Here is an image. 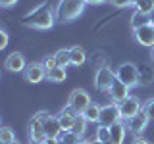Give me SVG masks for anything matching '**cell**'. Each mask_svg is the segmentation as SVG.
I'll use <instances>...</instances> for the list:
<instances>
[{"label":"cell","mask_w":154,"mask_h":144,"mask_svg":"<svg viewBox=\"0 0 154 144\" xmlns=\"http://www.w3.org/2000/svg\"><path fill=\"white\" fill-rule=\"evenodd\" d=\"M94 140L102 142V144H110V127H104V125H98L96 129V136Z\"/></svg>","instance_id":"obj_23"},{"label":"cell","mask_w":154,"mask_h":144,"mask_svg":"<svg viewBox=\"0 0 154 144\" xmlns=\"http://www.w3.org/2000/svg\"><path fill=\"white\" fill-rule=\"evenodd\" d=\"M148 23H150V16H144V14H141V12L135 10V14L131 16V27H133V31H135V29H139V27L148 25Z\"/></svg>","instance_id":"obj_21"},{"label":"cell","mask_w":154,"mask_h":144,"mask_svg":"<svg viewBox=\"0 0 154 144\" xmlns=\"http://www.w3.org/2000/svg\"><path fill=\"white\" fill-rule=\"evenodd\" d=\"M114 79H116V73L108 65H102V67H98V71H96V75H94V85H96L98 90L108 92L112 83H114Z\"/></svg>","instance_id":"obj_7"},{"label":"cell","mask_w":154,"mask_h":144,"mask_svg":"<svg viewBox=\"0 0 154 144\" xmlns=\"http://www.w3.org/2000/svg\"><path fill=\"white\" fill-rule=\"evenodd\" d=\"M87 6L85 0H60L56 6V21L60 23H69L77 19L83 14V10Z\"/></svg>","instance_id":"obj_2"},{"label":"cell","mask_w":154,"mask_h":144,"mask_svg":"<svg viewBox=\"0 0 154 144\" xmlns=\"http://www.w3.org/2000/svg\"><path fill=\"white\" fill-rule=\"evenodd\" d=\"M87 123H89V121H87L83 115H77V117H75V123H73V129H71V131H73L75 134H79V136H83Z\"/></svg>","instance_id":"obj_25"},{"label":"cell","mask_w":154,"mask_h":144,"mask_svg":"<svg viewBox=\"0 0 154 144\" xmlns=\"http://www.w3.org/2000/svg\"><path fill=\"white\" fill-rule=\"evenodd\" d=\"M154 81V69L148 65H139V85H150Z\"/></svg>","instance_id":"obj_17"},{"label":"cell","mask_w":154,"mask_h":144,"mask_svg":"<svg viewBox=\"0 0 154 144\" xmlns=\"http://www.w3.org/2000/svg\"><path fill=\"white\" fill-rule=\"evenodd\" d=\"M122 121V112H119L118 104H106L100 108V125L104 127H112V125Z\"/></svg>","instance_id":"obj_6"},{"label":"cell","mask_w":154,"mask_h":144,"mask_svg":"<svg viewBox=\"0 0 154 144\" xmlns=\"http://www.w3.org/2000/svg\"><path fill=\"white\" fill-rule=\"evenodd\" d=\"M135 10L144 16H150L154 12V0H135Z\"/></svg>","instance_id":"obj_22"},{"label":"cell","mask_w":154,"mask_h":144,"mask_svg":"<svg viewBox=\"0 0 154 144\" xmlns=\"http://www.w3.org/2000/svg\"><path fill=\"white\" fill-rule=\"evenodd\" d=\"M23 75H25L27 83L37 85V83H41L42 79H46V67L42 65V62H35V64L27 65V69L23 71Z\"/></svg>","instance_id":"obj_8"},{"label":"cell","mask_w":154,"mask_h":144,"mask_svg":"<svg viewBox=\"0 0 154 144\" xmlns=\"http://www.w3.org/2000/svg\"><path fill=\"white\" fill-rule=\"evenodd\" d=\"M42 65L46 67V71H50V69H54V67H58V62H56L54 54H52V56H46L45 60H42Z\"/></svg>","instance_id":"obj_28"},{"label":"cell","mask_w":154,"mask_h":144,"mask_svg":"<svg viewBox=\"0 0 154 144\" xmlns=\"http://www.w3.org/2000/svg\"><path fill=\"white\" fill-rule=\"evenodd\" d=\"M46 81L48 83H64L66 81V69L64 67H54L46 71Z\"/></svg>","instance_id":"obj_18"},{"label":"cell","mask_w":154,"mask_h":144,"mask_svg":"<svg viewBox=\"0 0 154 144\" xmlns=\"http://www.w3.org/2000/svg\"><path fill=\"white\" fill-rule=\"evenodd\" d=\"M54 58L58 62V67H66L71 65V60H69V48H60L58 52H54Z\"/></svg>","instance_id":"obj_20"},{"label":"cell","mask_w":154,"mask_h":144,"mask_svg":"<svg viewBox=\"0 0 154 144\" xmlns=\"http://www.w3.org/2000/svg\"><path fill=\"white\" fill-rule=\"evenodd\" d=\"M129 88H131V86H127L116 77L112 86H110V90H108V94H110V98L114 100V104H122L125 98H129Z\"/></svg>","instance_id":"obj_9"},{"label":"cell","mask_w":154,"mask_h":144,"mask_svg":"<svg viewBox=\"0 0 154 144\" xmlns=\"http://www.w3.org/2000/svg\"><path fill=\"white\" fill-rule=\"evenodd\" d=\"M62 113H66V115H71V117H77V115H81V113H77L71 106H66L64 110H62Z\"/></svg>","instance_id":"obj_31"},{"label":"cell","mask_w":154,"mask_h":144,"mask_svg":"<svg viewBox=\"0 0 154 144\" xmlns=\"http://www.w3.org/2000/svg\"><path fill=\"white\" fill-rule=\"evenodd\" d=\"M119 106V112H122V119H131L135 117L139 112H141V102H139L137 98H133V96H129V98H125Z\"/></svg>","instance_id":"obj_11"},{"label":"cell","mask_w":154,"mask_h":144,"mask_svg":"<svg viewBox=\"0 0 154 144\" xmlns=\"http://www.w3.org/2000/svg\"><path fill=\"white\" fill-rule=\"evenodd\" d=\"M79 144H93V142H89V140H81Z\"/></svg>","instance_id":"obj_37"},{"label":"cell","mask_w":154,"mask_h":144,"mask_svg":"<svg viewBox=\"0 0 154 144\" xmlns=\"http://www.w3.org/2000/svg\"><path fill=\"white\" fill-rule=\"evenodd\" d=\"M133 144H148V140H144V138H141V136H137L133 140Z\"/></svg>","instance_id":"obj_34"},{"label":"cell","mask_w":154,"mask_h":144,"mask_svg":"<svg viewBox=\"0 0 154 144\" xmlns=\"http://www.w3.org/2000/svg\"><path fill=\"white\" fill-rule=\"evenodd\" d=\"M6 46H8V33L0 31V48H6Z\"/></svg>","instance_id":"obj_30"},{"label":"cell","mask_w":154,"mask_h":144,"mask_svg":"<svg viewBox=\"0 0 154 144\" xmlns=\"http://www.w3.org/2000/svg\"><path fill=\"white\" fill-rule=\"evenodd\" d=\"M6 69L12 71V73L25 71V69H27V64H25V58H23V54H19V52H14V54H10L8 60H6Z\"/></svg>","instance_id":"obj_14"},{"label":"cell","mask_w":154,"mask_h":144,"mask_svg":"<svg viewBox=\"0 0 154 144\" xmlns=\"http://www.w3.org/2000/svg\"><path fill=\"white\" fill-rule=\"evenodd\" d=\"M116 77L127 86H135V85H139V67L135 64H131V62H125V64H122L118 67Z\"/></svg>","instance_id":"obj_4"},{"label":"cell","mask_w":154,"mask_h":144,"mask_svg":"<svg viewBox=\"0 0 154 144\" xmlns=\"http://www.w3.org/2000/svg\"><path fill=\"white\" fill-rule=\"evenodd\" d=\"M69 60H71V65L79 67L87 62V52L81 46H71L69 48Z\"/></svg>","instance_id":"obj_16"},{"label":"cell","mask_w":154,"mask_h":144,"mask_svg":"<svg viewBox=\"0 0 154 144\" xmlns=\"http://www.w3.org/2000/svg\"><path fill=\"white\" fill-rule=\"evenodd\" d=\"M150 50H152V60H154V46H152V48H150Z\"/></svg>","instance_id":"obj_38"},{"label":"cell","mask_w":154,"mask_h":144,"mask_svg":"<svg viewBox=\"0 0 154 144\" xmlns=\"http://www.w3.org/2000/svg\"><path fill=\"white\" fill-rule=\"evenodd\" d=\"M35 144H58V140H54V138H46L45 142H35Z\"/></svg>","instance_id":"obj_35"},{"label":"cell","mask_w":154,"mask_h":144,"mask_svg":"<svg viewBox=\"0 0 154 144\" xmlns=\"http://www.w3.org/2000/svg\"><path fill=\"white\" fill-rule=\"evenodd\" d=\"M21 23L38 31H46V29H52V25L56 23V14L48 8V4H38L35 10L27 12L21 17Z\"/></svg>","instance_id":"obj_1"},{"label":"cell","mask_w":154,"mask_h":144,"mask_svg":"<svg viewBox=\"0 0 154 144\" xmlns=\"http://www.w3.org/2000/svg\"><path fill=\"white\" fill-rule=\"evenodd\" d=\"M87 4H93V6H96V4H104L106 0H85Z\"/></svg>","instance_id":"obj_33"},{"label":"cell","mask_w":154,"mask_h":144,"mask_svg":"<svg viewBox=\"0 0 154 144\" xmlns=\"http://www.w3.org/2000/svg\"><path fill=\"white\" fill-rule=\"evenodd\" d=\"M127 125H123L122 121L116 123L110 127V144H123L125 140V134H127Z\"/></svg>","instance_id":"obj_15"},{"label":"cell","mask_w":154,"mask_h":144,"mask_svg":"<svg viewBox=\"0 0 154 144\" xmlns=\"http://www.w3.org/2000/svg\"><path fill=\"white\" fill-rule=\"evenodd\" d=\"M133 33H135V40H137L139 44H143V46H146V48H152L154 46V25H152V23L135 29Z\"/></svg>","instance_id":"obj_10"},{"label":"cell","mask_w":154,"mask_h":144,"mask_svg":"<svg viewBox=\"0 0 154 144\" xmlns=\"http://www.w3.org/2000/svg\"><path fill=\"white\" fill-rule=\"evenodd\" d=\"M46 112H38L33 115V119L29 121V140L33 144L35 142H45L46 140V133H45V119Z\"/></svg>","instance_id":"obj_3"},{"label":"cell","mask_w":154,"mask_h":144,"mask_svg":"<svg viewBox=\"0 0 154 144\" xmlns=\"http://www.w3.org/2000/svg\"><path fill=\"white\" fill-rule=\"evenodd\" d=\"M148 115H146V112L144 110H141L135 117H131V119H127V129L131 131L133 134H141L144 129H146V125H148Z\"/></svg>","instance_id":"obj_13"},{"label":"cell","mask_w":154,"mask_h":144,"mask_svg":"<svg viewBox=\"0 0 154 144\" xmlns=\"http://www.w3.org/2000/svg\"><path fill=\"white\" fill-rule=\"evenodd\" d=\"M150 23H152V25H154V12L150 14Z\"/></svg>","instance_id":"obj_36"},{"label":"cell","mask_w":154,"mask_h":144,"mask_svg":"<svg viewBox=\"0 0 154 144\" xmlns=\"http://www.w3.org/2000/svg\"><path fill=\"white\" fill-rule=\"evenodd\" d=\"M114 8H129V6H135V0H108Z\"/></svg>","instance_id":"obj_27"},{"label":"cell","mask_w":154,"mask_h":144,"mask_svg":"<svg viewBox=\"0 0 154 144\" xmlns=\"http://www.w3.org/2000/svg\"><path fill=\"white\" fill-rule=\"evenodd\" d=\"M12 144H19V142H17V140H16V142H12Z\"/></svg>","instance_id":"obj_40"},{"label":"cell","mask_w":154,"mask_h":144,"mask_svg":"<svg viewBox=\"0 0 154 144\" xmlns=\"http://www.w3.org/2000/svg\"><path fill=\"white\" fill-rule=\"evenodd\" d=\"M16 142V134L10 127H2L0 129V144H12Z\"/></svg>","instance_id":"obj_24"},{"label":"cell","mask_w":154,"mask_h":144,"mask_svg":"<svg viewBox=\"0 0 154 144\" xmlns=\"http://www.w3.org/2000/svg\"><path fill=\"white\" fill-rule=\"evenodd\" d=\"M81 115H83V117H85L89 123H98V121H100V108H98L96 104H91Z\"/></svg>","instance_id":"obj_19"},{"label":"cell","mask_w":154,"mask_h":144,"mask_svg":"<svg viewBox=\"0 0 154 144\" xmlns=\"http://www.w3.org/2000/svg\"><path fill=\"white\" fill-rule=\"evenodd\" d=\"M93 144H102V142H98V140H94V142H93Z\"/></svg>","instance_id":"obj_39"},{"label":"cell","mask_w":154,"mask_h":144,"mask_svg":"<svg viewBox=\"0 0 154 144\" xmlns=\"http://www.w3.org/2000/svg\"><path fill=\"white\" fill-rule=\"evenodd\" d=\"M45 133H46V138H54V140L60 138V134L64 133V129H62V123H60V117H58V115H50V113L46 115Z\"/></svg>","instance_id":"obj_12"},{"label":"cell","mask_w":154,"mask_h":144,"mask_svg":"<svg viewBox=\"0 0 154 144\" xmlns=\"http://www.w3.org/2000/svg\"><path fill=\"white\" fill-rule=\"evenodd\" d=\"M58 117H60V123H62V129H64V131H71V129H73L75 117H71V115H66V113H60Z\"/></svg>","instance_id":"obj_26"},{"label":"cell","mask_w":154,"mask_h":144,"mask_svg":"<svg viewBox=\"0 0 154 144\" xmlns=\"http://www.w3.org/2000/svg\"><path fill=\"white\" fill-rule=\"evenodd\" d=\"M143 110L146 112L148 119H150V121H154V98H152V100H148V102H146V106H144Z\"/></svg>","instance_id":"obj_29"},{"label":"cell","mask_w":154,"mask_h":144,"mask_svg":"<svg viewBox=\"0 0 154 144\" xmlns=\"http://www.w3.org/2000/svg\"><path fill=\"white\" fill-rule=\"evenodd\" d=\"M91 104H93V102H91V96H89V92H87V90H83V88L71 90L69 98H67V106H71V108H73L77 113H83Z\"/></svg>","instance_id":"obj_5"},{"label":"cell","mask_w":154,"mask_h":144,"mask_svg":"<svg viewBox=\"0 0 154 144\" xmlns=\"http://www.w3.org/2000/svg\"><path fill=\"white\" fill-rule=\"evenodd\" d=\"M16 2L17 0H0V6L2 8H12V6H16Z\"/></svg>","instance_id":"obj_32"}]
</instances>
